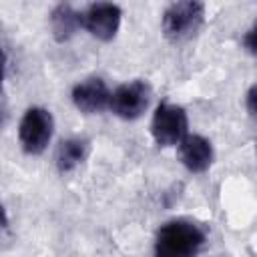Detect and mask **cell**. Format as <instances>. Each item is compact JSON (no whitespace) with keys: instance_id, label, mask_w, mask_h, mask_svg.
Wrapping results in <instances>:
<instances>
[{"instance_id":"4","label":"cell","mask_w":257,"mask_h":257,"mask_svg":"<svg viewBox=\"0 0 257 257\" xmlns=\"http://www.w3.org/2000/svg\"><path fill=\"white\" fill-rule=\"evenodd\" d=\"M187 110L173 102H161L151 120V135L159 147H179V143L189 135Z\"/></svg>"},{"instance_id":"12","label":"cell","mask_w":257,"mask_h":257,"mask_svg":"<svg viewBox=\"0 0 257 257\" xmlns=\"http://www.w3.org/2000/svg\"><path fill=\"white\" fill-rule=\"evenodd\" d=\"M243 46H245L251 54L257 56V22L247 30V34H245V38H243Z\"/></svg>"},{"instance_id":"6","label":"cell","mask_w":257,"mask_h":257,"mask_svg":"<svg viewBox=\"0 0 257 257\" xmlns=\"http://www.w3.org/2000/svg\"><path fill=\"white\" fill-rule=\"evenodd\" d=\"M122 10L112 2H92L82 10V28L98 40H112L120 28Z\"/></svg>"},{"instance_id":"8","label":"cell","mask_w":257,"mask_h":257,"mask_svg":"<svg viewBox=\"0 0 257 257\" xmlns=\"http://www.w3.org/2000/svg\"><path fill=\"white\" fill-rule=\"evenodd\" d=\"M215 159L213 145L201 135H187L179 143V161L191 173H205Z\"/></svg>"},{"instance_id":"3","label":"cell","mask_w":257,"mask_h":257,"mask_svg":"<svg viewBox=\"0 0 257 257\" xmlns=\"http://www.w3.org/2000/svg\"><path fill=\"white\" fill-rule=\"evenodd\" d=\"M54 133V118L50 110L42 106H30L20 118L18 124V141L26 155H40Z\"/></svg>"},{"instance_id":"9","label":"cell","mask_w":257,"mask_h":257,"mask_svg":"<svg viewBox=\"0 0 257 257\" xmlns=\"http://www.w3.org/2000/svg\"><path fill=\"white\" fill-rule=\"evenodd\" d=\"M82 28V12L74 10L70 4H58L50 12V30L58 42L70 40Z\"/></svg>"},{"instance_id":"5","label":"cell","mask_w":257,"mask_h":257,"mask_svg":"<svg viewBox=\"0 0 257 257\" xmlns=\"http://www.w3.org/2000/svg\"><path fill=\"white\" fill-rule=\"evenodd\" d=\"M149 98H151V86L145 80L137 78V80L122 82V84H118L112 90L110 106L108 108L118 118L135 120V118H139L147 110Z\"/></svg>"},{"instance_id":"11","label":"cell","mask_w":257,"mask_h":257,"mask_svg":"<svg viewBox=\"0 0 257 257\" xmlns=\"http://www.w3.org/2000/svg\"><path fill=\"white\" fill-rule=\"evenodd\" d=\"M245 106H247V112L251 114V118L257 120V82L253 86H249V90L245 94Z\"/></svg>"},{"instance_id":"7","label":"cell","mask_w":257,"mask_h":257,"mask_svg":"<svg viewBox=\"0 0 257 257\" xmlns=\"http://www.w3.org/2000/svg\"><path fill=\"white\" fill-rule=\"evenodd\" d=\"M110 96L112 92L108 90L106 82L98 76H88L76 82L70 92L72 104L84 114H94V112H102L104 108H108Z\"/></svg>"},{"instance_id":"1","label":"cell","mask_w":257,"mask_h":257,"mask_svg":"<svg viewBox=\"0 0 257 257\" xmlns=\"http://www.w3.org/2000/svg\"><path fill=\"white\" fill-rule=\"evenodd\" d=\"M205 241L207 233L201 225L191 219H171L157 231L153 257H197Z\"/></svg>"},{"instance_id":"10","label":"cell","mask_w":257,"mask_h":257,"mask_svg":"<svg viewBox=\"0 0 257 257\" xmlns=\"http://www.w3.org/2000/svg\"><path fill=\"white\" fill-rule=\"evenodd\" d=\"M88 155V143L78 137H70L58 143L56 153H54V163L60 173H70L76 169Z\"/></svg>"},{"instance_id":"2","label":"cell","mask_w":257,"mask_h":257,"mask_svg":"<svg viewBox=\"0 0 257 257\" xmlns=\"http://www.w3.org/2000/svg\"><path fill=\"white\" fill-rule=\"evenodd\" d=\"M203 18H205L203 2H197V0L173 2L171 6L165 8L161 18L163 34L171 42H183L201 28Z\"/></svg>"}]
</instances>
